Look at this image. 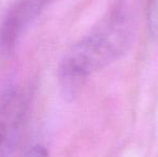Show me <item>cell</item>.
Returning a JSON list of instances; mask_svg holds the SVG:
<instances>
[{"label":"cell","mask_w":158,"mask_h":157,"mask_svg":"<svg viewBox=\"0 0 158 157\" xmlns=\"http://www.w3.org/2000/svg\"><path fill=\"white\" fill-rule=\"evenodd\" d=\"M131 36L132 26L129 16L114 12L89 35L73 44L58 67V86L64 100H75L93 73L125 52Z\"/></svg>","instance_id":"6da1fadb"},{"label":"cell","mask_w":158,"mask_h":157,"mask_svg":"<svg viewBox=\"0 0 158 157\" xmlns=\"http://www.w3.org/2000/svg\"><path fill=\"white\" fill-rule=\"evenodd\" d=\"M53 0H17L9 10L0 32V44L6 51H11L26 30Z\"/></svg>","instance_id":"7a4b0ae2"},{"label":"cell","mask_w":158,"mask_h":157,"mask_svg":"<svg viewBox=\"0 0 158 157\" xmlns=\"http://www.w3.org/2000/svg\"><path fill=\"white\" fill-rule=\"evenodd\" d=\"M146 21L151 34L158 39V0H148Z\"/></svg>","instance_id":"3957f363"},{"label":"cell","mask_w":158,"mask_h":157,"mask_svg":"<svg viewBox=\"0 0 158 157\" xmlns=\"http://www.w3.org/2000/svg\"><path fill=\"white\" fill-rule=\"evenodd\" d=\"M22 157H48V152L42 145H35L30 147Z\"/></svg>","instance_id":"277c9868"},{"label":"cell","mask_w":158,"mask_h":157,"mask_svg":"<svg viewBox=\"0 0 158 157\" xmlns=\"http://www.w3.org/2000/svg\"><path fill=\"white\" fill-rule=\"evenodd\" d=\"M12 143L9 140H6L4 137L0 134V157H4L8 154V150L11 147Z\"/></svg>","instance_id":"5b68a950"}]
</instances>
